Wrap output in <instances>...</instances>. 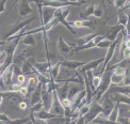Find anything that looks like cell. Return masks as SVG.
<instances>
[{
    "instance_id": "obj_1",
    "label": "cell",
    "mask_w": 130,
    "mask_h": 124,
    "mask_svg": "<svg viewBox=\"0 0 130 124\" xmlns=\"http://www.w3.org/2000/svg\"><path fill=\"white\" fill-rule=\"evenodd\" d=\"M113 73V67L112 65H108L107 68L105 70L104 74H102V78H101V82L98 86V88L95 91V101L99 102V100L105 95V93L108 90L110 89L111 86V76Z\"/></svg>"
},
{
    "instance_id": "obj_2",
    "label": "cell",
    "mask_w": 130,
    "mask_h": 124,
    "mask_svg": "<svg viewBox=\"0 0 130 124\" xmlns=\"http://www.w3.org/2000/svg\"><path fill=\"white\" fill-rule=\"evenodd\" d=\"M34 19H35V17H31V18L25 19V20H17L15 24L11 25L9 27L8 32L3 36V41H7V40L10 39V37H13L14 35H16L18 32H20L24 28H27V27H28Z\"/></svg>"
},
{
    "instance_id": "obj_3",
    "label": "cell",
    "mask_w": 130,
    "mask_h": 124,
    "mask_svg": "<svg viewBox=\"0 0 130 124\" xmlns=\"http://www.w3.org/2000/svg\"><path fill=\"white\" fill-rule=\"evenodd\" d=\"M102 114V106L101 104H99V102L97 101H93L90 105V109L86 114L83 116L84 117V121H85V124H90L93 122L96 118H98L99 115Z\"/></svg>"
},
{
    "instance_id": "obj_4",
    "label": "cell",
    "mask_w": 130,
    "mask_h": 124,
    "mask_svg": "<svg viewBox=\"0 0 130 124\" xmlns=\"http://www.w3.org/2000/svg\"><path fill=\"white\" fill-rule=\"evenodd\" d=\"M69 14V8L68 7H64V8H60V9H57L56 10V13H55V18L58 19V21L60 24H62L65 28H66L70 33L76 34V31L73 29V27L69 25L68 20L66 19V17Z\"/></svg>"
},
{
    "instance_id": "obj_5",
    "label": "cell",
    "mask_w": 130,
    "mask_h": 124,
    "mask_svg": "<svg viewBox=\"0 0 130 124\" xmlns=\"http://www.w3.org/2000/svg\"><path fill=\"white\" fill-rule=\"evenodd\" d=\"M59 24V21L57 18H53L50 23H48L47 25L45 26H41L40 28H36V29H32V30H29L28 32H25V34H35V33H40V32H42L43 33V37H44V41H45V44H47L48 43V36H47V33H48V31L51 30L53 27H57Z\"/></svg>"
},
{
    "instance_id": "obj_6",
    "label": "cell",
    "mask_w": 130,
    "mask_h": 124,
    "mask_svg": "<svg viewBox=\"0 0 130 124\" xmlns=\"http://www.w3.org/2000/svg\"><path fill=\"white\" fill-rule=\"evenodd\" d=\"M122 40H123V36H118L114 42L111 43L110 47L108 48L107 53H106V57H105V61H104V66H102V70H101L102 73L105 72V70L107 68V66L109 65V63L111 62V60L113 59V56H114V52H115V49H116V46H117L118 43L122 42Z\"/></svg>"
},
{
    "instance_id": "obj_7",
    "label": "cell",
    "mask_w": 130,
    "mask_h": 124,
    "mask_svg": "<svg viewBox=\"0 0 130 124\" xmlns=\"http://www.w3.org/2000/svg\"><path fill=\"white\" fill-rule=\"evenodd\" d=\"M50 112L57 116H64V107L57 94V90L52 91V103H51Z\"/></svg>"
},
{
    "instance_id": "obj_8",
    "label": "cell",
    "mask_w": 130,
    "mask_h": 124,
    "mask_svg": "<svg viewBox=\"0 0 130 124\" xmlns=\"http://www.w3.org/2000/svg\"><path fill=\"white\" fill-rule=\"evenodd\" d=\"M106 39V36L105 35H97L96 37H94L92 41H90L89 43H86L85 45H82V46H78V47H75L74 49L72 50V52H70V56L74 55V52H77V51H82V50H86V49H91V48H94V47H97V44L102 41V40H105Z\"/></svg>"
},
{
    "instance_id": "obj_9",
    "label": "cell",
    "mask_w": 130,
    "mask_h": 124,
    "mask_svg": "<svg viewBox=\"0 0 130 124\" xmlns=\"http://www.w3.org/2000/svg\"><path fill=\"white\" fill-rule=\"evenodd\" d=\"M70 26H74L75 28H89V29H95L97 26L96 19H78V20H72L68 21Z\"/></svg>"
},
{
    "instance_id": "obj_10",
    "label": "cell",
    "mask_w": 130,
    "mask_h": 124,
    "mask_svg": "<svg viewBox=\"0 0 130 124\" xmlns=\"http://www.w3.org/2000/svg\"><path fill=\"white\" fill-rule=\"evenodd\" d=\"M28 59L30 60V62L32 63V65H33L37 70V71H39L41 74H43V75H46L48 72H49L50 67L52 66L51 61H48L47 60L46 62H36L34 60V57H30Z\"/></svg>"
},
{
    "instance_id": "obj_11",
    "label": "cell",
    "mask_w": 130,
    "mask_h": 124,
    "mask_svg": "<svg viewBox=\"0 0 130 124\" xmlns=\"http://www.w3.org/2000/svg\"><path fill=\"white\" fill-rule=\"evenodd\" d=\"M31 0H20V3L18 5V20H21L24 16L33 13V10L30 7Z\"/></svg>"
},
{
    "instance_id": "obj_12",
    "label": "cell",
    "mask_w": 130,
    "mask_h": 124,
    "mask_svg": "<svg viewBox=\"0 0 130 124\" xmlns=\"http://www.w3.org/2000/svg\"><path fill=\"white\" fill-rule=\"evenodd\" d=\"M13 75H14V63L11 64V65L1 74V81L3 82V86H4V88H5V91H7V89L13 84V82H12Z\"/></svg>"
},
{
    "instance_id": "obj_13",
    "label": "cell",
    "mask_w": 130,
    "mask_h": 124,
    "mask_svg": "<svg viewBox=\"0 0 130 124\" xmlns=\"http://www.w3.org/2000/svg\"><path fill=\"white\" fill-rule=\"evenodd\" d=\"M56 10L57 9L51 8V7H43V14L41 17V21H42L41 26L47 25L48 23H50V21L55 18Z\"/></svg>"
},
{
    "instance_id": "obj_14",
    "label": "cell",
    "mask_w": 130,
    "mask_h": 124,
    "mask_svg": "<svg viewBox=\"0 0 130 124\" xmlns=\"http://www.w3.org/2000/svg\"><path fill=\"white\" fill-rule=\"evenodd\" d=\"M115 102L112 100L111 98V94H106L105 95V99H104V102H102V114L105 115V117H109V115L111 114V111L113 110L115 106Z\"/></svg>"
},
{
    "instance_id": "obj_15",
    "label": "cell",
    "mask_w": 130,
    "mask_h": 124,
    "mask_svg": "<svg viewBox=\"0 0 130 124\" xmlns=\"http://www.w3.org/2000/svg\"><path fill=\"white\" fill-rule=\"evenodd\" d=\"M74 48H75V46L73 45V43L67 44L61 36L59 37V40H58V50L61 53V56L66 57L69 52H72V50L74 49Z\"/></svg>"
},
{
    "instance_id": "obj_16",
    "label": "cell",
    "mask_w": 130,
    "mask_h": 124,
    "mask_svg": "<svg viewBox=\"0 0 130 124\" xmlns=\"http://www.w3.org/2000/svg\"><path fill=\"white\" fill-rule=\"evenodd\" d=\"M104 61H105V57L99 58V59H96V60H92V61H90V62H86L82 67L79 68L78 73L82 75L83 73H86L88 71H93V70H96L97 67L99 66V64H100L101 62H104Z\"/></svg>"
},
{
    "instance_id": "obj_17",
    "label": "cell",
    "mask_w": 130,
    "mask_h": 124,
    "mask_svg": "<svg viewBox=\"0 0 130 124\" xmlns=\"http://www.w3.org/2000/svg\"><path fill=\"white\" fill-rule=\"evenodd\" d=\"M126 28L124 27L123 25H118V24H116L115 26H112V27H110V30L107 32V34L105 35L106 36V39L107 40H109V41H111V42H114L117 37H118V33H120L121 31H123V30H125Z\"/></svg>"
},
{
    "instance_id": "obj_18",
    "label": "cell",
    "mask_w": 130,
    "mask_h": 124,
    "mask_svg": "<svg viewBox=\"0 0 130 124\" xmlns=\"http://www.w3.org/2000/svg\"><path fill=\"white\" fill-rule=\"evenodd\" d=\"M31 120V117L24 118V119H10L7 114H0V122H2L3 124H27Z\"/></svg>"
},
{
    "instance_id": "obj_19",
    "label": "cell",
    "mask_w": 130,
    "mask_h": 124,
    "mask_svg": "<svg viewBox=\"0 0 130 124\" xmlns=\"http://www.w3.org/2000/svg\"><path fill=\"white\" fill-rule=\"evenodd\" d=\"M86 62L84 61H77V60H67V59H62V66L69 68V70H79L82 67Z\"/></svg>"
},
{
    "instance_id": "obj_20",
    "label": "cell",
    "mask_w": 130,
    "mask_h": 124,
    "mask_svg": "<svg viewBox=\"0 0 130 124\" xmlns=\"http://www.w3.org/2000/svg\"><path fill=\"white\" fill-rule=\"evenodd\" d=\"M28 59V50L27 49H23L18 51L17 53L14 55V59H13V63L15 65H18V66H21L23 63Z\"/></svg>"
},
{
    "instance_id": "obj_21",
    "label": "cell",
    "mask_w": 130,
    "mask_h": 124,
    "mask_svg": "<svg viewBox=\"0 0 130 124\" xmlns=\"http://www.w3.org/2000/svg\"><path fill=\"white\" fill-rule=\"evenodd\" d=\"M96 8V4L95 3H90L88 7H86L82 12L79 13V19H82V20H86L90 16H93L94 14V11Z\"/></svg>"
},
{
    "instance_id": "obj_22",
    "label": "cell",
    "mask_w": 130,
    "mask_h": 124,
    "mask_svg": "<svg viewBox=\"0 0 130 124\" xmlns=\"http://www.w3.org/2000/svg\"><path fill=\"white\" fill-rule=\"evenodd\" d=\"M97 35H99V34H97V33H92V34H88V35L81 36V37H79V39L75 40V41L73 42V45H74L75 47L85 45L86 43H89L90 41H92V40H93L94 37H96Z\"/></svg>"
},
{
    "instance_id": "obj_23",
    "label": "cell",
    "mask_w": 130,
    "mask_h": 124,
    "mask_svg": "<svg viewBox=\"0 0 130 124\" xmlns=\"http://www.w3.org/2000/svg\"><path fill=\"white\" fill-rule=\"evenodd\" d=\"M42 85L43 84H39L37 85V87L36 89L33 91V93L31 94V106H33L35 105L36 103H39V102L42 101Z\"/></svg>"
},
{
    "instance_id": "obj_24",
    "label": "cell",
    "mask_w": 130,
    "mask_h": 124,
    "mask_svg": "<svg viewBox=\"0 0 130 124\" xmlns=\"http://www.w3.org/2000/svg\"><path fill=\"white\" fill-rule=\"evenodd\" d=\"M111 98L115 103H120V104L130 106V96L129 95L121 94V93H113V96L111 95Z\"/></svg>"
},
{
    "instance_id": "obj_25",
    "label": "cell",
    "mask_w": 130,
    "mask_h": 124,
    "mask_svg": "<svg viewBox=\"0 0 130 124\" xmlns=\"http://www.w3.org/2000/svg\"><path fill=\"white\" fill-rule=\"evenodd\" d=\"M34 116H35L36 119H41V120H44V121H49L50 119H52V118L58 117L57 115L52 114V112H50V111H47L45 109H42L39 112H35Z\"/></svg>"
},
{
    "instance_id": "obj_26",
    "label": "cell",
    "mask_w": 130,
    "mask_h": 124,
    "mask_svg": "<svg viewBox=\"0 0 130 124\" xmlns=\"http://www.w3.org/2000/svg\"><path fill=\"white\" fill-rule=\"evenodd\" d=\"M39 84H40V81H39V79H37V77L35 76V75L30 77L28 80H27V88H28V95L29 96H31V94L33 93V91L36 89Z\"/></svg>"
},
{
    "instance_id": "obj_27",
    "label": "cell",
    "mask_w": 130,
    "mask_h": 124,
    "mask_svg": "<svg viewBox=\"0 0 130 124\" xmlns=\"http://www.w3.org/2000/svg\"><path fill=\"white\" fill-rule=\"evenodd\" d=\"M110 93H121L125 95H130V86L115 85L114 87L110 89Z\"/></svg>"
},
{
    "instance_id": "obj_28",
    "label": "cell",
    "mask_w": 130,
    "mask_h": 124,
    "mask_svg": "<svg viewBox=\"0 0 130 124\" xmlns=\"http://www.w3.org/2000/svg\"><path fill=\"white\" fill-rule=\"evenodd\" d=\"M69 82H64V86L62 87H59L57 89V94L59 96L60 101L64 100L65 98H67V94H68V90H69V86H68Z\"/></svg>"
},
{
    "instance_id": "obj_29",
    "label": "cell",
    "mask_w": 130,
    "mask_h": 124,
    "mask_svg": "<svg viewBox=\"0 0 130 124\" xmlns=\"http://www.w3.org/2000/svg\"><path fill=\"white\" fill-rule=\"evenodd\" d=\"M62 65V60H60L59 62H57L56 64H53V65L50 67L49 70V78H52V79H56L58 77L59 73H60V67Z\"/></svg>"
},
{
    "instance_id": "obj_30",
    "label": "cell",
    "mask_w": 130,
    "mask_h": 124,
    "mask_svg": "<svg viewBox=\"0 0 130 124\" xmlns=\"http://www.w3.org/2000/svg\"><path fill=\"white\" fill-rule=\"evenodd\" d=\"M84 89V86H80V87H69V90H68V94H67V98L70 99L73 101V99H75L77 94H79L81 91Z\"/></svg>"
},
{
    "instance_id": "obj_31",
    "label": "cell",
    "mask_w": 130,
    "mask_h": 124,
    "mask_svg": "<svg viewBox=\"0 0 130 124\" xmlns=\"http://www.w3.org/2000/svg\"><path fill=\"white\" fill-rule=\"evenodd\" d=\"M21 43L25 45H28V46H36V41H35V37L33 34H26L24 35L23 40H21Z\"/></svg>"
},
{
    "instance_id": "obj_32",
    "label": "cell",
    "mask_w": 130,
    "mask_h": 124,
    "mask_svg": "<svg viewBox=\"0 0 130 124\" xmlns=\"http://www.w3.org/2000/svg\"><path fill=\"white\" fill-rule=\"evenodd\" d=\"M120 105H121L120 103H115L114 108H113V110L111 111V114L109 115V117H108V119H109V120L117 122V120H118V114H120Z\"/></svg>"
},
{
    "instance_id": "obj_33",
    "label": "cell",
    "mask_w": 130,
    "mask_h": 124,
    "mask_svg": "<svg viewBox=\"0 0 130 124\" xmlns=\"http://www.w3.org/2000/svg\"><path fill=\"white\" fill-rule=\"evenodd\" d=\"M117 16H118V20H117V24L118 25H123L124 27L126 28V25H127V21H128V15H126L124 12H117Z\"/></svg>"
},
{
    "instance_id": "obj_34",
    "label": "cell",
    "mask_w": 130,
    "mask_h": 124,
    "mask_svg": "<svg viewBox=\"0 0 130 124\" xmlns=\"http://www.w3.org/2000/svg\"><path fill=\"white\" fill-rule=\"evenodd\" d=\"M95 124H122L121 122H114V121H111L109 119H106V118H102V117H98L93 121Z\"/></svg>"
},
{
    "instance_id": "obj_35",
    "label": "cell",
    "mask_w": 130,
    "mask_h": 124,
    "mask_svg": "<svg viewBox=\"0 0 130 124\" xmlns=\"http://www.w3.org/2000/svg\"><path fill=\"white\" fill-rule=\"evenodd\" d=\"M123 78H124V75H118V74L112 73L111 84H113V85H121V84H123Z\"/></svg>"
},
{
    "instance_id": "obj_36",
    "label": "cell",
    "mask_w": 130,
    "mask_h": 124,
    "mask_svg": "<svg viewBox=\"0 0 130 124\" xmlns=\"http://www.w3.org/2000/svg\"><path fill=\"white\" fill-rule=\"evenodd\" d=\"M43 108H44V104H43V101H41V102H39V103H36L35 105L30 107V114H35V112H39Z\"/></svg>"
},
{
    "instance_id": "obj_37",
    "label": "cell",
    "mask_w": 130,
    "mask_h": 124,
    "mask_svg": "<svg viewBox=\"0 0 130 124\" xmlns=\"http://www.w3.org/2000/svg\"><path fill=\"white\" fill-rule=\"evenodd\" d=\"M123 86H130V70L129 67L126 68L125 74H124V78H123Z\"/></svg>"
},
{
    "instance_id": "obj_38",
    "label": "cell",
    "mask_w": 130,
    "mask_h": 124,
    "mask_svg": "<svg viewBox=\"0 0 130 124\" xmlns=\"http://www.w3.org/2000/svg\"><path fill=\"white\" fill-rule=\"evenodd\" d=\"M102 15H104V10H102V3H100L99 5H96L93 16H95L97 18H100L102 17Z\"/></svg>"
},
{
    "instance_id": "obj_39",
    "label": "cell",
    "mask_w": 130,
    "mask_h": 124,
    "mask_svg": "<svg viewBox=\"0 0 130 124\" xmlns=\"http://www.w3.org/2000/svg\"><path fill=\"white\" fill-rule=\"evenodd\" d=\"M111 41H109V40H107V39H105V40H102V41H100L98 44H97V47L98 48H106V49H108V48L110 47V45H111Z\"/></svg>"
},
{
    "instance_id": "obj_40",
    "label": "cell",
    "mask_w": 130,
    "mask_h": 124,
    "mask_svg": "<svg viewBox=\"0 0 130 124\" xmlns=\"http://www.w3.org/2000/svg\"><path fill=\"white\" fill-rule=\"evenodd\" d=\"M21 87H23V86L17 84V82H16V84H12L7 89V91H10V92H19V90L21 89Z\"/></svg>"
},
{
    "instance_id": "obj_41",
    "label": "cell",
    "mask_w": 130,
    "mask_h": 124,
    "mask_svg": "<svg viewBox=\"0 0 130 124\" xmlns=\"http://www.w3.org/2000/svg\"><path fill=\"white\" fill-rule=\"evenodd\" d=\"M127 1H128V0H115V1H114V7L116 9H120L121 10L124 7V5L127 3Z\"/></svg>"
},
{
    "instance_id": "obj_42",
    "label": "cell",
    "mask_w": 130,
    "mask_h": 124,
    "mask_svg": "<svg viewBox=\"0 0 130 124\" xmlns=\"http://www.w3.org/2000/svg\"><path fill=\"white\" fill-rule=\"evenodd\" d=\"M89 109H90V105H83V106H81L80 108L78 109V111H79V116H84L86 112L89 111Z\"/></svg>"
},
{
    "instance_id": "obj_43",
    "label": "cell",
    "mask_w": 130,
    "mask_h": 124,
    "mask_svg": "<svg viewBox=\"0 0 130 124\" xmlns=\"http://www.w3.org/2000/svg\"><path fill=\"white\" fill-rule=\"evenodd\" d=\"M27 81V77H26V75L25 74H20V75H18L17 76V84H19V85H21V86H24V84Z\"/></svg>"
},
{
    "instance_id": "obj_44",
    "label": "cell",
    "mask_w": 130,
    "mask_h": 124,
    "mask_svg": "<svg viewBox=\"0 0 130 124\" xmlns=\"http://www.w3.org/2000/svg\"><path fill=\"white\" fill-rule=\"evenodd\" d=\"M61 103H62L63 107H72V105H73V101L70 100V99H68V98H65L64 100L61 101Z\"/></svg>"
},
{
    "instance_id": "obj_45",
    "label": "cell",
    "mask_w": 130,
    "mask_h": 124,
    "mask_svg": "<svg viewBox=\"0 0 130 124\" xmlns=\"http://www.w3.org/2000/svg\"><path fill=\"white\" fill-rule=\"evenodd\" d=\"M123 59H129L130 60V47H126L123 52Z\"/></svg>"
},
{
    "instance_id": "obj_46",
    "label": "cell",
    "mask_w": 130,
    "mask_h": 124,
    "mask_svg": "<svg viewBox=\"0 0 130 124\" xmlns=\"http://www.w3.org/2000/svg\"><path fill=\"white\" fill-rule=\"evenodd\" d=\"M18 93H19L21 96H23V98H25V96L28 95V88L25 87V86H23V87H21V89L19 90Z\"/></svg>"
},
{
    "instance_id": "obj_47",
    "label": "cell",
    "mask_w": 130,
    "mask_h": 124,
    "mask_svg": "<svg viewBox=\"0 0 130 124\" xmlns=\"http://www.w3.org/2000/svg\"><path fill=\"white\" fill-rule=\"evenodd\" d=\"M129 12H128V21H127V25H126V32H127V34L130 36V9L128 10Z\"/></svg>"
},
{
    "instance_id": "obj_48",
    "label": "cell",
    "mask_w": 130,
    "mask_h": 124,
    "mask_svg": "<svg viewBox=\"0 0 130 124\" xmlns=\"http://www.w3.org/2000/svg\"><path fill=\"white\" fill-rule=\"evenodd\" d=\"M8 0H0V14L5 11V4H7Z\"/></svg>"
},
{
    "instance_id": "obj_49",
    "label": "cell",
    "mask_w": 130,
    "mask_h": 124,
    "mask_svg": "<svg viewBox=\"0 0 130 124\" xmlns=\"http://www.w3.org/2000/svg\"><path fill=\"white\" fill-rule=\"evenodd\" d=\"M18 107H19V109H21V110H27L28 109V104L26 103V102H24V101H21L20 103L18 104Z\"/></svg>"
},
{
    "instance_id": "obj_50",
    "label": "cell",
    "mask_w": 130,
    "mask_h": 124,
    "mask_svg": "<svg viewBox=\"0 0 130 124\" xmlns=\"http://www.w3.org/2000/svg\"><path fill=\"white\" fill-rule=\"evenodd\" d=\"M14 73L17 75V76L20 75V74H23V72H21V67H19L18 65H15L14 64Z\"/></svg>"
},
{
    "instance_id": "obj_51",
    "label": "cell",
    "mask_w": 130,
    "mask_h": 124,
    "mask_svg": "<svg viewBox=\"0 0 130 124\" xmlns=\"http://www.w3.org/2000/svg\"><path fill=\"white\" fill-rule=\"evenodd\" d=\"M76 124H85L84 117L83 116H79V118L76 120Z\"/></svg>"
},
{
    "instance_id": "obj_52",
    "label": "cell",
    "mask_w": 130,
    "mask_h": 124,
    "mask_svg": "<svg viewBox=\"0 0 130 124\" xmlns=\"http://www.w3.org/2000/svg\"><path fill=\"white\" fill-rule=\"evenodd\" d=\"M130 9V0H128V1H127V3L125 4V5H124V7L120 10V12H124V11H125V10H129Z\"/></svg>"
},
{
    "instance_id": "obj_53",
    "label": "cell",
    "mask_w": 130,
    "mask_h": 124,
    "mask_svg": "<svg viewBox=\"0 0 130 124\" xmlns=\"http://www.w3.org/2000/svg\"><path fill=\"white\" fill-rule=\"evenodd\" d=\"M68 1H70V2H81V3H85L86 1L85 0H68Z\"/></svg>"
},
{
    "instance_id": "obj_54",
    "label": "cell",
    "mask_w": 130,
    "mask_h": 124,
    "mask_svg": "<svg viewBox=\"0 0 130 124\" xmlns=\"http://www.w3.org/2000/svg\"><path fill=\"white\" fill-rule=\"evenodd\" d=\"M7 41H0V46H2V45H7Z\"/></svg>"
},
{
    "instance_id": "obj_55",
    "label": "cell",
    "mask_w": 130,
    "mask_h": 124,
    "mask_svg": "<svg viewBox=\"0 0 130 124\" xmlns=\"http://www.w3.org/2000/svg\"><path fill=\"white\" fill-rule=\"evenodd\" d=\"M2 102H3V98H2V96H0V105L2 104Z\"/></svg>"
},
{
    "instance_id": "obj_56",
    "label": "cell",
    "mask_w": 130,
    "mask_h": 124,
    "mask_svg": "<svg viewBox=\"0 0 130 124\" xmlns=\"http://www.w3.org/2000/svg\"><path fill=\"white\" fill-rule=\"evenodd\" d=\"M114 1H115V0H109V2H111V3H113Z\"/></svg>"
},
{
    "instance_id": "obj_57",
    "label": "cell",
    "mask_w": 130,
    "mask_h": 124,
    "mask_svg": "<svg viewBox=\"0 0 130 124\" xmlns=\"http://www.w3.org/2000/svg\"><path fill=\"white\" fill-rule=\"evenodd\" d=\"M128 119H129V122H130V117H128Z\"/></svg>"
},
{
    "instance_id": "obj_58",
    "label": "cell",
    "mask_w": 130,
    "mask_h": 124,
    "mask_svg": "<svg viewBox=\"0 0 130 124\" xmlns=\"http://www.w3.org/2000/svg\"><path fill=\"white\" fill-rule=\"evenodd\" d=\"M0 79H1V75H0Z\"/></svg>"
}]
</instances>
